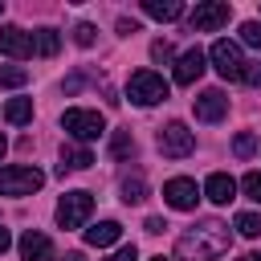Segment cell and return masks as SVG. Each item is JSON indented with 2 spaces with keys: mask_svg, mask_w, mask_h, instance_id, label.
Returning a JSON list of instances; mask_svg holds the SVG:
<instances>
[{
  "mask_svg": "<svg viewBox=\"0 0 261 261\" xmlns=\"http://www.w3.org/2000/svg\"><path fill=\"white\" fill-rule=\"evenodd\" d=\"M228 241H232L228 224H220V220H200V224H192L188 232H179L175 257H179V261H212V257H220V253L228 249Z\"/></svg>",
  "mask_w": 261,
  "mask_h": 261,
  "instance_id": "cell-1",
  "label": "cell"
},
{
  "mask_svg": "<svg viewBox=\"0 0 261 261\" xmlns=\"http://www.w3.org/2000/svg\"><path fill=\"white\" fill-rule=\"evenodd\" d=\"M126 98H130L135 106H155V102H163V98H167V82H163V73H155V69H139V73H130V82H126Z\"/></svg>",
  "mask_w": 261,
  "mask_h": 261,
  "instance_id": "cell-2",
  "label": "cell"
},
{
  "mask_svg": "<svg viewBox=\"0 0 261 261\" xmlns=\"http://www.w3.org/2000/svg\"><path fill=\"white\" fill-rule=\"evenodd\" d=\"M61 126H65V135H73L77 143H90V139H98V135L106 130V118H102L98 110H82V106H73V110L61 114Z\"/></svg>",
  "mask_w": 261,
  "mask_h": 261,
  "instance_id": "cell-3",
  "label": "cell"
},
{
  "mask_svg": "<svg viewBox=\"0 0 261 261\" xmlns=\"http://www.w3.org/2000/svg\"><path fill=\"white\" fill-rule=\"evenodd\" d=\"M45 184V171L37 167H0V196H33Z\"/></svg>",
  "mask_w": 261,
  "mask_h": 261,
  "instance_id": "cell-4",
  "label": "cell"
},
{
  "mask_svg": "<svg viewBox=\"0 0 261 261\" xmlns=\"http://www.w3.org/2000/svg\"><path fill=\"white\" fill-rule=\"evenodd\" d=\"M208 57H212V65H216V73L220 77H228V82H241L245 77V57H241V45L237 41H216L212 49H208Z\"/></svg>",
  "mask_w": 261,
  "mask_h": 261,
  "instance_id": "cell-5",
  "label": "cell"
},
{
  "mask_svg": "<svg viewBox=\"0 0 261 261\" xmlns=\"http://www.w3.org/2000/svg\"><path fill=\"white\" fill-rule=\"evenodd\" d=\"M94 212V196L90 192H65L61 204H57V224L61 228H82Z\"/></svg>",
  "mask_w": 261,
  "mask_h": 261,
  "instance_id": "cell-6",
  "label": "cell"
},
{
  "mask_svg": "<svg viewBox=\"0 0 261 261\" xmlns=\"http://www.w3.org/2000/svg\"><path fill=\"white\" fill-rule=\"evenodd\" d=\"M228 16H232V4H224V0H204V4H196V12H192V33H216V29L228 24Z\"/></svg>",
  "mask_w": 261,
  "mask_h": 261,
  "instance_id": "cell-7",
  "label": "cell"
},
{
  "mask_svg": "<svg viewBox=\"0 0 261 261\" xmlns=\"http://www.w3.org/2000/svg\"><path fill=\"white\" fill-rule=\"evenodd\" d=\"M159 151H163L167 159H184V155L196 151V135H192L184 122H167V126L159 130Z\"/></svg>",
  "mask_w": 261,
  "mask_h": 261,
  "instance_id": "cell-8",
  "label": "cell"
},
{
  "mask_svg": "<svg viewBox=\"0 0 261 261\" xmlns=\"http://www.w3.org/2000/svg\"><path fill=\"white\" fill-rule=\"evenodd\" d=\"M163 200H167L175 212H192V208H196V200H200V188H196V179L175 175V179H167V184H163Z\"/></svg>",
  "mask_w": 261,
  "mask_h": 261,
  "instance_id": "cell-9",
  "label": "cell"
},
{
  "mask_svg": "<svg viewBox=\"0 0 261 261\" xmlns=\"http://www.w3.org/2000/svg\"><path fill=\"white\" fill-rule=\"evenodd\" d=\"M16 249H20V257H24V261H53V241H49L45 232H37V228L20 232Z\"/></svg>",
  "mask_w": 261,
  "mask_h": 261,
  "instance_id": "cell-10",
  "label": "cell"
},
{
  "mask_svg": "<svg viewBox=\"0 0 261 261\" xmlns=\"http://www.w3.org/2000/svg\"><path fill=\"white\" fill-rule=\"evenodd\" d=\"M224 114H228L224 90H204V94L196 98V118H200V122H220Z\"/></svg>",
  "mask_w": 261,
  "mask_h": 261,
  "instance_id": "cell-11",
  "label": "cell"
},
{
  "mask_svg": "<svg viewBox=\"0 0 261 261\" xmlns=\"http://www.w3.org/2000/svg\"><path fill=\"white\" fill-rule=\"evenodd\" d=\"M0 53H8V57H29L33 53V37L24 33V29H16V24H4L0 29Z\"/></svg>",
  "mask_w": 261,
  "mask_h": 261,
  "instance_id": "cell-12",
  "label": "cell"
},
{
  "mask_svg": "<svg viewBox=\"0 0 261 261\" xmlns=\"http://www.w3.org/2000/svg\"><path fill=\"white\" fill-rule=\"evenodd\" d=\"M204 196H208L212 204H228V200H237V179H232L228 171H212L208 184H204Z\"/></svg>",
  "mask_w": 261,
  "mask_h": 261,
  "instance_id": "cell-13",
  "label": "cell"
},
{
  "mask_svg": "<svg viewBox=\"0 0 261 261\" xmlns=\"http://www.w3.org/2000/svg\"><path fill=\"white\" fill-rule=\"evenodd\" d=\"M204 61H208L204 49H188V53L175 61V82H179V86H192V82L204 73Z\"/></svg>",
  "mask_w": 261,
  "mask_h": 261,
  "instance_id": "cell-14",
  "label": "cell"
},
{
  "mask_svg": "<svg viewBox=\"0 0 261 261\" xmlns=\"http://www.w3.org/2000/svg\"><path fill=\"white\" fill-rule=\"evenodd\" d=\"M118 237H122V224H118V220H98V224L86 228V245H94V249H106V245H114Z\"/></svg>",
  "mask_w": 261,
  "mask_h": 261,
  "instance_id": "cell-15",
  "label": "cell"
},
{
  "mask_svg": "<svg viewBox=\"0 0 261 261\" xmlns=\"http://www.w3.org/2000/svg\"><path fill=\"white\" fill-rule=\"evenodd\" d=\"M94 163V155H90V147H61V163H57V171L65 175V171H86Z\"/></svg>",
  "mask_w": 261,
  "mask_h": 261,
  "instance_id": "cell-16",
  "label": "cell"
},
{
  "mask_svg": "<svg viewBox=\"0 0 261 261\" xmlns=\"http://www.w3.org/2000/svg\"><path fill=\"white\" fill-rule=\"evenodd\" d=\"M143 12L155 16V20H179L184 16V4L179 0H143Z\"/></svg>",
  "mask_w": 261,
  "mask_h": 261,
  "instance_id": "cell-17",
  "label": "cell"
},
{
  "mask_svg": "<svg viewBox=\"0 0 261 261\" xmlns=\"http://www.w3.org/2000/svg\"><path fill=\"white\" fill-rule=\"evenodd\" d=\"M57 49H61L57 29H37V33H33V53H37V57H53Z\"/></svg>",
  "mask_w": 261,
  "mask_h": 261,
  "instance_id": "cell-18",
  "label": "cell"
},
{
  "mask_svg": "<svg viewBox=\"0 0 261 261\" xmlns=\"http://www.w3.org/2000/svg\"><path fill=\"white\" fill-rule=\"evenodd\" d=\"M4 118H8L12 126H24V122L33 118V102H29V98H12V102L4 106Z\"/></svg>",
  "mask_w": 261,
  "mask_h": 261,
  "instance_id": "cell-19",
  "label": "cell"
},
{
  "mask_svg": "<svg viewBox=\"0 0 261 261\" xmlns=\"http://www.w3.org/2000/svg\"><path fill=\"white\" fill-rule=\"evenodd\" d=\"M122 200H126V204H143V200H147V184H143V175H135V179L126 175V179H122Z\"/></svg>",
  "mask_w": 261,
  "mask_h": 261,
  "instance_id": "cell-20",
  "label": "cell"
},
{
  "mask_svg": "<svg viewBox=\"0 0 261 261\" xmlns=\"http://www.w3.org/2000/svg\"><path fill=\"white\" fill-rule=\"evenodd\" d=\"M110 155H114V159H126V155H135V139H130V130H118V135L110 139Z\"/></svg>",
  "mask_w": 261,
  "mask_h": 261,
  "instance_id": "cell-21",
  "label": "cell"
},
{
  "mask_svg": "<svg viewBox=\"0 0 261 261\" xmlns=\"http://www.w3.org/2000/svg\"><path fill=\"white\" fill-rule=\"evenodd\" d=\"M24 82H29V69H20V65H0V86L16 90V86H24Z\"/></svg>",
  "mask_w": 261,
  "mask_h": 261,
  "instance_id": "cell-22",
  "label": "cell"
},
{
  "mask_svg": "<svg viewBox=\"0 0 261 261\" xmlns=\"http://www.w3.org/2000/svg\"><path fill=\"white\" fill-rule=\"evenodd\" d=\"M237 232L241 237H261V212H241L237 216Z\"/></svg>",
  "mask_w": 261,
  "mask_h": 261,
  "instance_id": "cell-23",
  "label": "cell"
},
{
  "mask_svg": "<svg viewBox=\"0 0 261 261\" xmlns=\"http://www.w3.org/2000/svg\"><path fill=\"white\" fill-rule=\"evenodd\" d=\"M241 192H245L253 204H261V171H249V175L241 179Z\"/></svg>",
  "mask_w": 261,
  "mask_h": 261,
  "instance_id": "cell-24",
  "label": "cell"
},
{
  "mask_svg": "<svg viewBox=\"0 0 261 261\" xmlns=\"http://www.w3.org/2000/svg\"><path fill=\"white\" fill-rule=\"evenodd\" d=\"M232 151H237V155H241V159H249V155H253V151H257V139H253V135H249V130H241V135H237V139H232Z\"/></svg>",
  "mask_w": 261,
  "mask_h": 261,
  "instance_id": "cell-25",
  "label": "cell"
},
{
  "mask_svg": "<svg viewBox=\"0 0 261 261\" xmlns=\"http://www.w3.org/2000/svg\"><path fill=\"white\" fill-rule=\"evenodd\" d=\"M241 41L253 45V49H261V20H245L241 24Z\"/></svg>",
  "mask_w": 261,
  "mask_h": 261,
  "instance_id": "cell-26",
  "label": "cell"
},
{
  "mask_svg": "<svg viewBox=\"0 0 261 261\" xmlns=\"http://www.w3.org/2000/svg\"><path fill=\"white\" fill-rule=\"evenodd\" d=\"M151 57H155L159 65H167V61H171V45H167V41H155V45H151Z\"/></svg>",
  "mask_w": 261,
  "mask_h": 261,
  "instance_id": "cell-27",
  "label": "cell"
},
{
  "mask_svg": "<svg viewBox=\"0 0 261 261\" xmlns=\"http://www.w3.org/2000/svg\"><path fill=\"white\" fill-rule=\"evenodd\" d=\"M106 261H139V249H135V245H122V249H114Z\"/></svg>",
  "mask_w": 261,
  "mask_h": 261,
  "instance_id": "cell-28",
  "label": "cell"
},
{
  "mask_svg": "<svg viewBox=\"0 0 261 261\" xmlns=\"http://www.w3.org/2000/svg\"><path fill=\"white\" fill-rule=\"evenodd\" d=\"M73 41L77 45H94V24H77L73 29Z\"/></svg>",
  "mask_w": 261,
  "mask_h": 261,
  "instance_id": "cell-29",
  "label": "cell"
},
{
  "mask_svg": "<svg viewBox=\"0 0 261 261\" xmlns=\"http://www.w3.org/2000/svg\"><path fill=\"white\" fill-rule=\"evenodd\" d=\"M241 82H249V86H261V61L245 65V77H241Z\"/></svg>",
  "mask_w": 261,
  "mask_h": 261,
  "instance_id": "cell-30",
  "label": "cell"
},
{
  "mask_svg": "<svg viewBox=\"0 0 261 261\" xmlns=\"http://www.w3.org/2000/svg\"><path fill=\"white\" fill-rule=\"evenodd\" d=\"M118 33H122V37H130V33H139V20H126V16H122V20H118Z\"/></svg>",
  "mask_w": 261,
  "mask_h": 261,
  "instance_id": "cell-31",
  "label": "cell"
},
{
  "mask_svg": "<svg viewBox=\"0 0 261 261\" xmlns=\"http://www.w3.org/2000/svg\"><path fill=\"white\" fill-rule=\"evenodd\" d=\"M143 228H147V232H163V228H167V224H163V220H159V216H147V224H143Z\"/></svg>",
  "mask_w": 261,
  "mask_h": 261,
  "instance_id": "cell-32",
  "label": "cell"
},
{
  "mask_svg": "<svg viewBox=\"0 0 261 261\" xmlns=\"http://www.w3.org/2000/svg\"><path fill=\"white\" fill-rule=\"evenodd\" d=\"M8 245H12V237H8V228H4V224H0V253H4V249H8Z\"/></svg>",
  "mask_w": 261,
  "mask_h": 261,
  "instance_id": "cell-33",
  "label": "cell"
},
{
  "mask_svg": "<svg viewBox=\"0 0 261 261\" xmlns=\"http://www.w3.org/2000/svg\"><path fill=\"white\" fill-rule=\"evenodd\" d=\"M237 261H261V253H245V257H237Z\"/></svg>",
  "mask_w": 261,
  "mask_h": 261,
  "instance_id": "cell-34",
  "label": "cell"
},
{
  "mask_svg": "<svg viewBox=\"0 0 261 261\" xmlns=\"http://www.w3.org/2000/svg\"><path fill=\"white\" fill-rule=\"evenodd\" d=\"M65 261H86V257L82 253H65Z\"/></svg>",
  "mask_w": 261,
  "mask_h": 261,
  "instance_id": "cell-35",
  "label": "cell"
},
{
  "mask_svg": "<svg viewBox=\"0 0 261 261\" xmlns=\"http://www.w3.org/2000/svg\"><path fill=\"white\" fill-rule=\"evenodd\" d=\"M4 151H8V139H4V135H0V159H4Z\"/></svg>",
  "mask_w": 261,
  "mask_h": 261,
  "instance_id": "cell-36",
  "label": "cell"
},
{
  "mask_svg": "<svg viewBox=\"0 0 261 261\" xmlns=\"http://www.w3.org/2000/svg\"><path fill=\"white\" fill-rule=\"evenodd\" d=\"M151 261H167V257H151Z\"/></svg>",
  "mask_w": 261,
  "mask_h": 261,
  "instance_id": "cell-37",
  "label": "cell"
},
{
  "mask_svg": "<svg viewBox=\"0 0 261 261\" xmlns=\"http://www.w3.org/2000/svg\"><path fill=\"white\" fill-rule=\"evenodd\" d=\"M0 12H4V0H0Z\"/></svg>",
  "mask_w": 261,
  "mask_h": 261,
  "instance_id": "cell-38",
  "label": "cell"
}]
</instances>
